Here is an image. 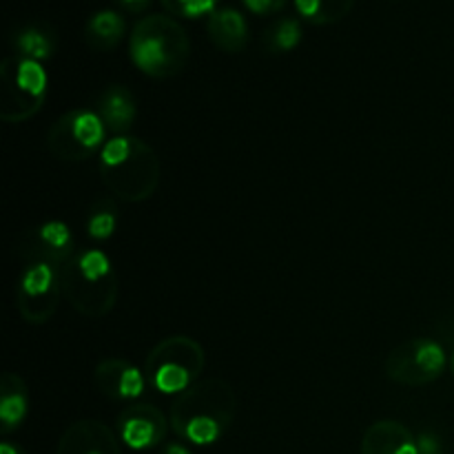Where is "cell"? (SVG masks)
<instances>
[{"instance_id":"1","label":"cell","mask_w":454,"mask_h":454,"mask_svg":"<svg viewBox=\"0 0 454 454\" xmlns=\"http://www.w3.org/2000/svg\"><path fill=\"white\" fill-rule=\"evenodd\" d=\"M238 397L224 380H204L177 395L168 421L177 439L191 446H213L233 426Z\"/></svg>"},{"instance_id":"2","label":"cell","mask_w":454,"mask_h":454,"mask_svg":"<svg viewBox=\"0 0 454 454\" xmlns=\"http://www.w3.org/2000/svg\"><path fill=\"white\" fill-rule=\"evenodd\" d=\"M98 171L106 189L127 204L153 198L162 167L153 146L133 136H114L98 155Z\"/></svg>"},{"instance_id":"3","label":"cell","mask_w":454,"mask_h":454,"mask_svg":"<svg viewBox=\"0 0 454 454\" xmlns=\"http://www.w3.org/2000/svg\"><path fill=\"white\" fill-rule=\"evenodd\" d=\"M129 56L136 69L149 78H176L189 62V34L171 13H151L133 27L129 35Z\"/></svg>"},{"instance_id":"4","label":"cell","mask_w":454,"mask_h":454,"mask_svg":"<svg viewBox=\"0 0 454 454\" xmlns=\"http://www.w3.org/2000/svg\"><path fill=\"white\" fill-rule=\"evenodd\" d=\"M60 282L62 297L82 317H106L118 301V273L102 248L75 251V255L60 269Z\"/></svg>"},{"instance_id":"5","label":"cell","mask_w":454,"mask_h":454,"mask_svg":"<svg viewBox=\"0 0 454 454\" xmlns=\"http://www.w3.org/2000/svg\"><path fill=\"white\" fill-rule=\"evenodd\" d=\"M207 366L202 344L189 335H171L158 341L146 355L145 375L153 390L167 397H177L198 384Z\"/></svg>"},{"instance_id":"6","label":"cell","mask_w":454,"mask_h":454,"mask_svg":"<svg viewBox=\"0 0 454 454\" xmlns=\"http://www.w3.org/2000/svg\"><path fill=\"white\" fill-rule=\"evenodd\" d=\"M3 80V122L20 124L34 118L47 102L49 75L43 62L27 60L20 56L4 58L0 65Z\"/></svg>"},{"instance_id":"7","label":"cell","mask_w":454,"mask_h":454,"mask_svg":"<svg viewBox=\"0 0 454 454\" xmlns=\"http://www.w3.org/2000/svg\"><path fill=\"white\" fill-rule=\"evenodd\" d=\"M106 145V127L98 111L71 109L51 124L47 146L60 162H82L100 155Z\"/></svg>"},{"instance_id":"8","label":"cell","mask_w":454,"mask_h":454,"mask_svg":"<svg viewBox=\"0 0 454 454\" xmlns=\"http://www.w3.org/2000/svg\"><path fill=\"white\" fill-rule=\"evenodd\" d=\"M448 364L450 362L446 350L437 340L412 337L390 350L384 371L393 384L403 388H421L437 381L446 372Z\"/></svg>"},{"instance_id":"9","label":"cell","mask_w":454,"mask_h":454,"mask_svg":"<svg viewBox=\"0 0 454 454\" xmlns=\"http://www.w3.org/2000/svg\"><path fill=\"white\" fill-rule=\"evenodd\" d=\"M62 297L60 269L47 262L22 266L16 282V309L22 322L43 326L56 315Z\"/></svg>"},{"instance_id":"10","label":"cell","mask_w":454,"mask_h":454,"mask_svg":"<svg viewBox=\"0 0 454 454\" xmlns=\"http://www.w3.org/2000/svg\"><path fill=\"white\" fill-rule=\"evenodd\" d=\"M16 253L25 264L47 262V264L62 269L75 255L74 233H71L67 222L47 220L18 235Z\"/></svg>"},{"instance_id":"11","label":"cell","mask_w":454,"mask_h":454,"mask_svg":"<svg viewBox=\"0 0 454 454\" xmlns=\"http://www.w3.org/2000/svg\"><path fill=\"white\" fill-rule=\"evenodd\" d=\"M168 428H171V421L153 403H131L120 412L115 421L122 446L136 452L164 446Z\"/></svg>"},{"instance_id":"12","label":"cell","mask_w":454,"mask_h":454,"mask_svg":"<svg viewBox=\"0 0 454 454\" xmlns=\"http://www.w3.org/2000/svg\"><path fill=\"white\" fill-rule=\"evenodd\" d=\"M93 384L114 402H136L146 390L145 371L127 359H105L93 371Z\"/></svg>"},{"instance_id":"13","label":"cell","mask_w":454,"mask_h":454,"mask_svg":"<svg viewBox=\"0 0 454 454\" xmlns=\"http://www.w3.org/2000/svg\"><path fill=\"white\" fill-rule=\"evenodd\" d=\"M120 443V437L102 421L82 419L62 433L56 454H122Z\"/></svg>"},{"instance_id":"14","label":"cell","mask_w":454,"mask_h":454,"mask_svg":"<svg viewBox=\"0 0 454 454\" xmlns=\"http://www.w3.org/2000/svg\"><path fill=\"white\" fill-rule=\"evenodd\" d=\"M96 111L105 122L106 131L114 136H129L137 120L136 96L122 84H111L98 96Z\"/></svg>"},{"instance_id":"15","label":"cell","mask_w":454,"mask_h":454,"mask_svg":"<svg viewBox=\"0 0 454 454\" xmlns=\"http://www.w3.org/2000/svg\"><path fill=\"white\" fill-rule=\"evenodd\" d=\"M362 454H419V448L408 426L395 419H381L364 433Z\"/></svg>"},{"instance_id":"16","label":"cell","mask_w":454,"mask_h":454,"mask_svg":"<svg viewBox=\"0 0 454 454\" xmlns=\"http://www.w3.org/2000/svg\"><path fill=\"white\" fill-rule=\"evenodd\" d=\"M207 34L211 38V43L224 53L244 51L248 40H251L247 18H244L242 12H238L233 7L215 9L207 18Z\"/></svg>"},{"instance_id":"17","label":"cell","mask_w":454,"mask_h":454,"mask_svg":"<svg viewBox=\"0 0 454 454\" xmlns=\"http://www.w3.org/2000/svg\"><path fill=\"white\" fill-rule=\"evenodd\" d=\"M29 415V388L16 372H4L0 380V430L12 434Z\"/></svg>"},{"instance_id":"18","label":"cell","mask_w":454,"mask_h":454,"mask_svg":"<svg viewBox=\"0 0 454 454\" xmlns=\"http://www.w3.org/2000/svg\"><path fill=\"white\" fill-rule=\"evenodd\" d=\"M127 34V20L115 9H100L93 13L84 27V40L93 51H114Z\"/></svg>"},{"instance_id":"19","label":"cell","mask_w":454,"mask_h":454,"mask_svg":"<svg viewBox=\"0 0 454 454\" xmlns=\"http://www.w3.org/2000/svg\"><path fill=\"white\" fill-rule=\"evenodd\" d=\"M13 49H16V56L27 58V60L35 62H47L56 56L58 40L53 29L44 25H27L13 34L12 38Z\"/></svg>"},{"instance_id":"20","label":"cell","mask_w":454,"mask_h":454,"mask_svg":"<svg viewBox=\"0 0 454 454\" xmlns=\"http://www.w3.org/2000/svg\"><path fill=\"white\" fill-rule=\"evenodd\" d=\"M355 7V0H295V9L309 25L326 27L344 20Z\"/></svg>"},{"instance_id":"21","label":"cell","mask_w":454,"mask_h":454,"mask_svg":"<svg viewBox=\"0 0 454 454\" xmlns=\"http://www.w3.org/2000/svg\"><path fill=\"white\" fill-rule=\"evenodd\" d=\"M120 224L118 207L111 198H100L89 207L87 220H84V229L93 242H109L115 235Z\"/></svg>"},{"instance_id":"22","label":"cell","mask_w":454,"mask_h":454,"mask_svg":"<svg viewBox=\"0 0 454 454\" xmlns=\"http://www.w3.org/2000/svg\"><path fill=\"white\" fill-rule=\"evenodd\" d=\"M301 38V22L297 18H282L264 31V47L269 53H291L300 47Z\"/></svg>"},{"instance_id":"23","label":"cell","mask_w":454,"mask_h":454,"mask_svg":"<svg viewBox=\"0 0 454 454\" xmlns=\"http://www.w3.org/2000/svg\"><path fill=\"white\" fill-rule=\"evenodd\" d=\"M171 16L177 18H202L211 16L220 0H160Z\"/></svg>"},{"instance_id":"24","label":"cell","mask_w":454,"mask_h":454,"mask_svg":"<svg viewBox=\"0 0 454 454\" xmlns=\"http://www.w3.org/2000/svg\"><path fill=\"white\" fill-rule=\"evenodd\" d=\"M242 3L255 16H270V13L282 12L288 0H242Z\"/></svg>"},{"instance_id":"25","label":"cell","mask_w":454,"mask_h":454,"mask_svg":"<svg viewBox=\"0 0 454 454\" xmlns=\"http://www.w3.org/2000/svg\"><path fill=\"white\" fill-rule=\"evenodd\" d=\"M417 448H419V454H443L442 439L434 433H421L417 437Z\"/></svg>"},{"instance_id":"26","label":"cell","mask_w":454,"mask_h":454,"mask_svg":"<svg viewBox=\"0 0 454 454\" xmlns=\"http://www.w3.org/2000/svg\"><path fill=\"white\" fill-rule=\"evenodd\" d=\"M160 454H193V452H191L182 442H168L164 443Z\"/></svg>"},{"instance_id":"27","label":"cell","mask_w":454,"mask_h":454,"mask_svg":"<svg viewBox=\"0 0 454 454\" xmlns=\"http://www.w3.org/2000/svg\"><path fill=\"white\" fill-rule=\"evenodd\" d=\"M120 4H122L124 9H129V12H142V9L149 7L151 0H118Z\"/></svg>"},{"instance_id":"28","label":"cell","mask_w":454,"mask_h":454,"mask_svg":"<svg viewBox=\"0 0 454 454\" xmlns=\"http://www.w3.org/2000/svg\"><path fill=\"white\" fill-rule=\"evenodd\" d=\"M0 454H27L22 450L18 443H12V442H3L0 443Z\"/></svg>"},{"instance_id":"29","label":"cell","mask_w":454,"mask_h":454,"mask_svg":"<svg viewBox=\"0 0 454 454\" xmlns=\"http://www.w3.org/2000/svg\"><path fill=\"white\" fill-rule=\"evenodd\" d=\"M450 372H452V377H454V353H452V357H450Z\"/></svg>"}]
</instances>
